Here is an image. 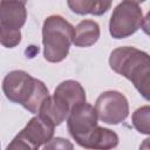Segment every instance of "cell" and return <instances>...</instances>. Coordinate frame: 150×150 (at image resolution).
I'll return each instance as SVG.
<instances>
[{
    "instance_id": "cell-1",
    "label": "cell",
    "mask_w": 150,
    "mask_h": 150,
    "mask_svg": "<svg viewBox=\"0 0 150 150\" xmlns=\"http://www.w3.org/2000/svg\"><path fill=\"white\" fill-rule=\"evenodd\" d=\"M110 68L132 82L143 98L150 101V55L135 47H118L110 53Z\"/></svg>"
},
{
    "instance_id": "cell-2",
    "label": "cell",
    "mask_w": 150,
    "mask_h": 150,
    "mask_svg": "<svg viewBox=\"0 0 150 150\" xmlns=\"http://www.w3.org/2000/svg\"><path fill=\"white\" fill-rule=\"evenodd\" d=\"M5 96L13 103L21 104L32 114H39L50 97L46 84L23 70L9 71L2 81Z\"/></svg>"
},
{
    "instance_id": "cell-3",
    "label": "cell",
    "mask_w": 150,
    "mask_h": 150,
    "mask_svg": "<svg viewBox=\"0 0 150 150\" xmlns=\"http://www.w3.org/2000/svg\"><path fill=\"white\" fill-rule=\"evenodd\" d=\"M86 103V91L83 87L74 80L61 82L42 105L38 115L48 118L55 127L68 118L71 110L79 104Z\"/></svg>"
},
{
    "instance_id": "cell-4",
    "label": "cell",
    "mask_w": 150,
    "mask_h": 150,
    "mask_svg": "<svg viewBox=\"0 0 150 150\" xmlns=\"http://www.w3.org/2000/svg\"><path fill=\"white\" fill-rule=\"evenodd\" d=\"M75 28L61 15L48 16L42 26L43 56L48 62H61L69 53Z\"/></svg>"
},
{
    "instance_id": "cell-5",
    "label": "cell",
    "mask_w": 150,
    "mask_h": 150,
    "mask_svg": "<svg viewBox=\"0 0 150 150\" xmlns=\"http://www.w3.org/2000/svg\"><path fill=\"white\" fill-rule=\"evenodd\" d=\"M143 23V13L136 1L120 2L109 21V32L114 39H124L135 34Z\"/></svg>"
},
{
    "instance_id": "cell-6",
    "label": "cell",
    "mask_w": 150,
    "mask_h": 150,
    "mask_svg": "<svg viewBox=\"0 0 150 150\" xmlns=\"http://www.w3.org/2000/svg\"><path fill=\"white\" fill-rule=\"evenodd\" d=\"M95 110L100 121L107 124H120L129 115L127 97L117 90H108L100 94L95 102Z\"/></svg>"
},
{
    "instance_id": "cell-7",
    "label": "cell",
    "mask_w": 150,
    "mask_h": 150,
    "mask_svg": "<svg viewBox=\"0 0 150 150\" xmlns=\"http://www.w3.org/2000/svg\"><path fill=\"white\" fill-rule=\"evenodd\" d=\"M97 118L95 108L87 102L71 110L67 118V128L79 145L97 128Z\"/></svg>"
},
{
    "instance_id": "cell-8",
    "label": "cell",
    "mask_w": 150,
    "mask_h": 150,
    "mask_svg": "<svg viewBox=\"0 0 150 150\" xmlns=\"http://www.w3.org/2000/svg\"><path fill=\"white\" fill-rule=\"evenodd\" d=\"M27 18L23 1L0 2V33H19Z\"/></svg>"
},
{
    "instance_id": "cell-9",
    "label": "cell",
    "mask_w": 150,
    "mask_h": 150,
    "mask_svg": "<svg viewBox=\"0 0 150 150\" xmlns=\"http://www.w3.org/2000/svg\"><path fill=\"white\" fill-rule=\"evenodd\" d=\"M54 128L55 125L48 118L43 117L42 115H36L26 124L21 132L40 146L48 143L53 138Z\"/></svg>"
},
{
    "instance_id": "cell-10",
    "label": "cell",
    "mask_w": 150,
    "mask_h": 150,
    "mask_svg": "<svg viewBox=\"0 0 150 150\" xmlns=\"http://www.w3.org/2000/svg\"><path fill=\"white\" fill-rule=\"evenodd\" d=\"M118 145V136L115 131L98 127L80 144L89 150H111Z\"/></svg>"
},
{
    "instance_id": "cell-11",
    "label": "cell",
    "mask_w": 150,
    "mask_h": 150,
    "mask_svg": "<svg viewBox=\"0 0 150 150\" xmlns=\"http://www.w3.org/2000/svg\"><path fill=\"white\" fill-rule=\"evenodd\" d=\"M100 38V26L94 20H82L75 27L73 43L76 47H90Z\"/></svg>"
},
{
    "instance_id": "cell-12",
    "label": "cell",
    "mask_w": 150,
    "mask_h": 150,
    "mask_svg": "<svg viewBox=\"0 0 150 150\" xmlns=\"http://www.w3.org/2000/svg\"><path fill=\"white\" fill-rule=\"evenodd\" d=\"M67 5L74 13L80 15H86V14L102 15L110 8L111 2L94 1V0H74V1H68Z\"/></svg>"
},
{
    "instance_id": "cell-13",
    "label": "cell",
    "mask_w": 150,
    "mask_h": 150,
    "mask_svg": "<svg viewBox=\"0 0 150 150\" xmlns=\"http://www.w3.org/2000/svg\"><path fill=\"white\" fill-rule=\"evenodd\" d=\"M134 128L144 135H150V105H143L136 109L131 116Z\"/></svg>"
},
{
    "instance_id": "cell-14",
    "label": "cell",
    "mask_w": 150,
    "mask_h": 150,
    "mask_svg": "<svg viewBox=\"0 0 150 150\" xmlns=\"http://www.w3.org/2000/svg\"><path fill=\"white\" fill-rule=\"evenodd\" d=\"M39 145H36L33 141H30L20 131L5 150H39Z\"/></svg>"
},
{
    "instance_id": "cell-15",
    "label": "cell",
    "mask_w": 150,
    "mask_h": 150,
    "mask_svg": "<svg viewBox=\"0 0 150 150\" xmlns=\"http://www.w3.org/2000/svg\"><path fill=\"white\" fill-rule=\"evenodd\" d=\"M42 150H74V145L67 138L54 137L45 144Z\"/></svg>"
},
{
    "instance_id": "cell-16",
    "label": "cell",
    "mask_w": 150,
    "mask_h": 150,
    "mask_svg": "<svg viewBox=\"0 0 150 150\" xmlns=\"http://www.w3.org/2000/svg\"><path fill=\"white\" fill-rule=\"evenodd\" d=\"M142 29L143 32L150 36V11L148 12V14L145 15V18L143 19V23H142Z\"/></svg>"
},
{
    "instance_id": "cell-17",
    "label": "cell",
    "mask_w": 150,
    "mask_h": 150,
    "mask_svg": "<svg viewBox=\"0 0 150 150\" xmlns=\"http://www.w3.org/2000/svg\"><path fill=\"white\" fill-rule=\"evenodd\" d=\"M139 150H150V137L145 138L141 145H139Z\"/></svg>"
}]
</instances>
